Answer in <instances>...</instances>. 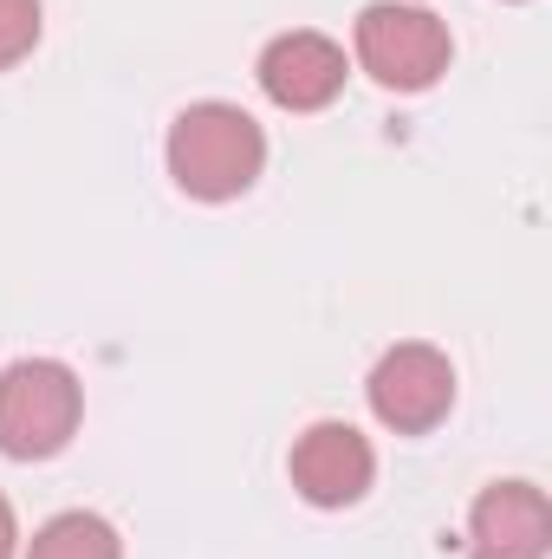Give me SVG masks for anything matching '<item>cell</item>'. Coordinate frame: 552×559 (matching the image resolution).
Instances as JSON below:
<instances>
[{"label":"cell","mask_w":552,"mask_h":559,"mask_svg":"<svg viewBox=\"0 0 552 559\" xmlns=\"http://www.w3.org/2000/svg\"><path fill=\"white\" fill-rule=\"evenodd\" d=\"M163 156H169V176H176L182 195H195V202H235L267 169V131L241 105L202 98V105L176 111Z\"/></svg>","instance_id":"6da1fadb"},{"label":"cell","mask_w":552,"mask_h":559,"mask_svg":"<svg viewBox=\"0 0 552 559\" xmlns=\"http://www.w3.org/2000/svg\"><path fill=\"white\" fill-rule=\"evenodd\" d=\"M85 417V391L59 358H20L0 371V455L46 462L72 442Z\"/></svg>","instance_id":"7a4b0ae2"},{"label":"cell","mask_w":552,"mask_h":559,"mask_svg":"<svg viewBox=\"0 0 552 559\" xmlns=\"http://www.w3.org/2000/svg\"><path fill=\"white\" fill-rule=\"evenodd\" d=\"M351 39H358V66L384 92H429L448 72V59H455L448 26L429 7H410V0H371L358 13Z\"/></svg>","instance_id":"3957f363"},{"label":"cell","mask_w":552,"mask_h":559,"mask_svg":"<svg viewBox=\"0 0 552 559\" xmlns=\"http://www.w3.org/2000/svg\"><path fill=\"white\" fill-rule=\"evenodd\" d=\"M364 397H371V417L384 423V429L429 436L435 423L455 411V365H448V352H435L422 338H404V345H391L371 365Z\"/></svg>","instance_id":"277c9868"},{"label":"cell","mask_w":552,"mask_h":559,"mask_svg":"<svg viewBox=\"0 0 552 559\" xmlns=\"http://www.w3.org/2000/svg\"><path fill=\"white\" fill-rule=\"evenodd\" d=\"M286 468H292V488L312 508H358L377 481V455H371L364 429H351V423H312L292 442Z\"/></svg>","instance_id":"5b68a950"},{"label":"cell","mask_w":552,"mask_h":559,"mask_svg":"<svg viewBox=\"0 0 552 559\" xmlns=\"http://www.w3.org/2000/svg\"><path fill=\"white\" fill-rule=\"evenodd\" d=\"M345 72H351L345 46L325 39V33H312V26H292V33L267 39V52L254 66L261 92L274 98L279 111H325L345 92Z\"/></svg>","instance_id":"8992f818"},{"label":"cell","mask_w":552,"mask_h":559,"mask_svg":"<svg viewBox=\"0 0 552 559\" xmlns=\"http://www.w3.org/2000/svg\"><path fill=\"white\" fill-rule=\"evenodd\" d=\"M552 508L533 481H488L468 508V559H547Z\"/></svg>","instance_id":"52a82bcc"},{"label":"cell","mask_w":552,"mask_h":559,"mask_svg":"<svg viewBox=\"0 0 552 559\" xmlns=\"http://www.w3.org/2000/svg\"><path fill=\"white\" fill-rule=\"evenodd\" d=\"M26 559H124V540H118V527H111L105 514L72 508V514H52V521L33 534Z\"/></svg>","instance_id":"ba28073f"},{"label":"cell","mask_w":552,"mask_h":559,"mask_svg":"<svg viewBox=\"0 0 552 559\" xmlns=\"http://www.w3.org/2000/svg\"><path fill=\"white\" fill-rule=\"evenodd\" d=\"M39 46V0H0V72Z\"/></svg>","instance_id":"9c48e42d"},{"label":"cell","mask_w":552,"mask_h":559,"mask_svg":"<svg viewBox=\"0 0 552 559\" xmlns=\"http://www.w3.org/2000/svg\"><path fill=\"white\" fill-rule=\"evenodd\" d=\"M20 554V521H13V501L0 495V559Z\"/></svg>","instance_id":"30bf717a"}]
</instances>
